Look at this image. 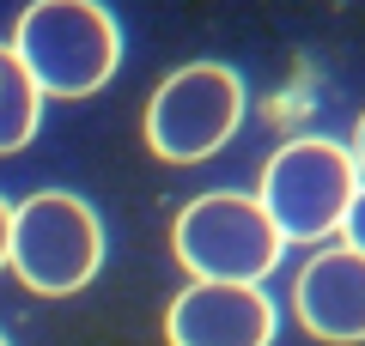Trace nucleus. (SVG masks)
I'll return each instance as SVG.
<instances>
[{
  "label": "nucleus",
  "instance_id": "1",
  "mask_svg": "<svg viewBox=\"0 0 365 346\" xmlns=\"http://www.w3.org/2000/svg\"><path fill=\"white\" fill-rule=\"evenodd\" d=\"M6 49L43 98H91L122 61V31L98 0H31Z\"/></svg>",
  "mask_w": 365,
  "mask_h": 346
},
{
  "label": "nucleus",
  "instance_id": "2",
  "mask_svg": "<svg viewBox=\"0 0 365 346\" xmlns=\"http://www.w3.org/2000/svg\"><path fill=\"white\" fill-rule=\"evenodd\" d=\"M104 261V225L79 194L43 189L13 206V231H6V268L43 298H67L79 285L98 280Z\"/></svg>",
  "mask_w": 365,
  "mask_h": 346
},
{
  "label": "nucleus",
  "instance_id": "3",
  "mask_svg": "<svg viewBox=\"0 0 365 346\" xmlns=\"http://www.w3.org/2000/svg\"><path fill=\"white\" fill-rule=\"evenodd\" d=\"M353 189H359L353 152L311 134V140H287L268 158L256 201H262L280 243H323V237L341 231V213H347Z\"/></svg>",
  "mask_w": 365,
  "mask_h": 346
},
{
  "label": "nucleus",
  "instance_id": "4",
  "mask_svg": "<svg viewBox=\"0 0 365 346\" xmlns=\"http://www.w3.org/2000/svg\"><path fill=\"white\" fill-rule=\"evenodd\" d=\"M170 249L195 280H232V285H262V273H274V261H280V237H274L262 201L244 189L195 194L170 225Z\"/></svg>",
  "mask_w": 365,
  "mask_h": 346
},
{
  "label": "nucleus",
  "instance_id": "5",
  "mask_svg": "<svg viewBox=\"0 0 365 346\" xmlns=\"http://www.w3.org/2000/svg\"><path fill=\"white\" fill-rule=\"evenodd\" d=\"M237 122H244V79L220 61H189L146 103V146L165 164H201L237 134Z\"/></svg>",
  "mask_w": 365,
  "mask_h": 346
},
{
  "label": "nucleus",
  "instance_id": "6",
  "mask_svg": "<svg viewBox=\"0 0 365 346\" xmlns=\"http://www.w3.org/2000/svg\"><path fill=\"white\" fill-rule=\"evenodd\" d=\"M274 304L262 285L232 280H195L165 310V340L170 346H268L274 340Z\"/></svg>",
  "mask_w": 365,
  "mask_h": 346
},
{
  "label": "nucleus",
  "instance_id": "7",
  "mask_svg": "<svg viewBox=\"0 0 365 346\" xmlns=\"http://www.w3.org/2000/svg\"><path fill=\"white\" fill-rule=\"evenodd\" d=\"M299 322L329 346L365 340V256L353 249H317L292 285Z\"/></svg>",
  "mask_w": 365,
  "mask_h": 346
},
{
  "label": "nucleus",
  "instance_id": "8",
  "mask_svg": "<svg viewBox=\"0 0 365 346\" xmlns=\"http://www.w3.org/2000/svg\"><path fill=\"white\" fill-rule=\"evenodd\" d=\"M37 115H43V91L31 85V73L19 67V55L0 43V158L31 146Z\"/></svg>",
  "mask_w": 365,
  "mask_h": 346
},
{
  "label": "nucleus",
  "instance_id": "9",
  "mask_svg": "<svg viewBox=\"0 0 365 346\" xmlns=\"http://www.w3.org/2000/svg\"><path fill=\"white\" fill-rule=\"evenodd\" d=\"M341 237H347V249H353V256H365V182L353 189L347 213H341Z\"/></svg>",
  "mask_w": 365,
  "mask_h": 346
},
{
  "label": "nucleus",
  "instance_id": "10",
  "mask_svg": "<svg viewBox=\"0 0 365 346\" xmlns=\"http://www.w3.org/2000/svg\"><path fill=\"white\" fill-rule=\"evenodd\" d=\"M347 152H353V170H365V115H359V128H353V146H347Z\"/></svg>",
  "mask_w": 365,
  "mask_h": 346
},
{
  "label": "nucleus",
  "instance_id": "11",
  "mask_svg": "<svg viewBox=\"0 0 365 346\" xmlns=\"http://www.w3.org/2000/svg\"><path fill=\"white\" fill-rule=\"evenodd\" d=\"M6 231H13V206L0 201V268H6Z\"/></svg>",
  "mask_w": 365,
  "mask_h": 346
},
{
  "label": "nucleus",
  "instance_id": "12",
  "mask_svg": "<svg viewBox=\"0 0 365 346\" xmlns=\"http://www.w3.org/2000/svg\"><path fill=\"white\" fill-rule=\"evenodd\" d=\"M0 346H6V334H0Z\"/></svg>",
  "mask_w": 365,
  "mask_h": 346
}]
</instances>
